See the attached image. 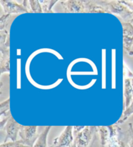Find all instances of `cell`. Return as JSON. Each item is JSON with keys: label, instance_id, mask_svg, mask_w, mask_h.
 Listing matches in <instances>:
<instances>
[{"label": "cell", "instance_id": "cell-17", "mask_svg": "<svg viewBox=\"0 0 133 147\" xmlns=\"http://www.w3.org/2000/svg\"><path fill=\"white\" fill-rule=\"evenodd\" d=\"M123 3H125V4L127 5H128L129 6V9H130V10H132V11H133V3H127V1H122Z\"/></svg>", "mask_w": 133, "mask_h": 147}, {"label": "cell", "instance_id": "cell-5", "mask_svg": "<svg viewBox=\"0 0 133 147\" xmlns=\"http://www.w3.org/2000/svg\"><path fill=\"white\" fill-rule=\"evenodd\" d=\"M22 125H20L15 121L13 117H11L9 119L8 122L5 126V130L6 136L5 139L4 143H6L7 141L11 140V141H16L18 134H19L20 130Z\"/></svg>", "mask_w": 133, "mask_h": 147}, {"label": "cell", "instance_id": "cell-11", "mask_svg": "<svg viewBox=\"0 0 133 147\" xmlns=\"http://www.w3.org/2000/svg\"><path fill=\"white\" fill-rule=\"evenodd\" d=\"M68 9L70 10V12H83L84 7L80 1H68Z\"/></svg>", "mask_w": 133, "mask_h": 147}, {"label": "cell", "instance_id": "cell-6", "mask_svg": "<svg viewBox=\"0 0 133 147\" xmlns=\"http://www.w3.org/2000/svg\"><path fill=\"white\" fill-rule=\"evenodd\" d=\"M124 48L127 51H131L130 47L133 44V26L130 24H124Z\"/></svg>", "mask_w": 133, "mask_h": 147}, {"label": "cell", "instance_id": "cell-21", "mask_svg": "<svg viewBox=\"0 0 133 147\" xmlns=\"http://www.w3.org/2000/svg\"><path fill=\"white\" fill-rule=\"evenodd\" d=\"M50 147H54V146H53V145H52V146H50Z\"/></svg>", "mask_w": 133, "mask_h": 147}, {"label": "cell", "instance_id": "cell-4", "mask_svg": "<svg viewBox=\"0 0 133 147\" xmlns=\"http://www.w3.org/2000/svg\"><path fill=\"white\" fill-rule=\"evenodd\" d=\"M74 144L73 127L68 126L53 141V146L54 147H73Z\"/></svg>", "mask_w": 133, "mask_h": 147}, {"label": "cell", "instance_id": "cell-16", "mask_svg": "<svg viewBox=\"0 0 133 147\" xmlns=\"http://www.w3.org/2000/svg\"><path fill=\"white\" fill-rule=\"evenodd\" d=\"M15 141H7L6 143H3L1 144L0 147H12L14 144Z\"/></svg>", "mask_w": 133, "mask_h": 147}, {"label": "cell", "instance_id": "cell-7", "mask_svg": "<svg viewBox=\"0 0 133 147\" xmlns=\"http://www.w3.org/2000/svg\"><path fill=\"white\" fill-rule=\"evenodd\" d=\"M5 3H2V5L5 8V11L7 13H19V12H27V11L24 7L18 4L13 3L12 2L3 1Z\"/></svg>", "mask_w": 133, "mask_h": 147}, {"label": "cell", "instance_id": "cell-9", "mask_svg": "<svg viewBox=\"0 0 133 147\" xmlns=\"http://www.w3.org/2000/svg\"><path fill=\"white\" fill-rule=\"evenodd\" d=\"M125 108H127L130 105L132 98L133 97L132 94V86L129 78L125 80Z\"/></svg>", "mask_w": 133, "mask_h": 147}, {"label": "cell", "instance_id": "cell-15", "mask_svg": "<svg viewBox=\"0 0 133 147\" xmlns=\"http://www.w3.org/2000/svg\"><path fill=\"white\" fill-rule=\"evenodd\" d=\"M12 147H30V146L26 145V144H24V143H22L21 140H18L16 141H15L14 144L12 146Z\"/></svg>", "mask_w": 133, "mask_h": 147}, {"label": "cell", "instance_id": "cell-3", "mask_svg": "<svg viewBox=\"0 0 133 147\" xmlns=\"http://www.w3.org/2000/svg\"><path fill=\"white\" fill-rule=\"evenodd\" d=\"M19 136L22 143L32 147L39 136L37 134V126H22Z\"/></svg>", "mask_w": 133, "mask_h": 147}, {"label": "cell", "instance_id": "cell-18", "mask_svg": "<svg viewBox=\"0 0 133 147\" xmlns=\"http://www.w3.org/2000/svg\"><path fill=\"white\" fill-rule=\"evenodd\" d=\"M131 82H132V94H133V78L131 80Z\"/></svg>", "mask_w": 133, "mask_h": 147}, {"label": "cell", "instance_id": "cell-2", "mask_svg": "<svg viewBox=\"0 0 133 147\" xmlns=\"http://www.w3.org/2000/svg\"><path fill=\"white\" fill-rule=\"evenodd\" d=\"M98 131L97 126H84L80 131H73L75 147H92Z\"/></svg>", "mask_w": 133, "mask_h": 147}, {"label": "cell", "instance_id": "cell-1", "mask_svg": "<svg viewBox=\"0 0 133 147\" xmlns=\"http://www.w3.org/2000/svg\"><path fill=\"white\" fill-rule=\"evenodd\" d=\"M98 128L100 134L101 147H127L129 130L124 134L117 124L109 126H98Z\"/></svg>", "mask_w": 133, "mask_h": 147}, {"label": "cell", "instance_id": "cell-13", "mask_svg": "<svg viewBox=\"0 0 133 147\" xmlns=\"http://www.w3.org/2000/svg\"><path fill=\"white\" fill-rule=\"evenodd\" d=\"M129 139L127 143V147H133V127L131 123L129 124Z\"/></svg>", "mask_w": 133, "mask_h": 147}, {"label": "cell", "instance_id": "cell-14", "mask_svg": "<svg viewBox=\"0 0 133 147\" xmlns=\"http://www.w3.org/2000/svg\"><path fill=\"white\" fill-rule=\"evenodd\" d=\"M31 6L35 12H42V10H41V7L40 4L38 3V1H30Z\"/></svg>", "mask_w": 133, "mask_h": 147}, {"label": "cell", "instance_id": "cell-10", "mask_svg": "<svg viewBox=\"0 0 133 147\" xmlns=\"http://www.w3.org/2000/svg\"><path fill=\"white\" fill-rule=\"evenodd\" d=\"M133 114V100L130 103V105L128 106V107L124 110V113H123L121 118L119 119L118 121L117 122V124H122L124 123L125 121H126L128 118Z\"/></svg>", "mask_w": 133, "mask_h": 147}, {"label": "cell", "instance_id": "cell-20", "mask_svg": "<svg viewBox=\"0 0 133 147\" xmlns=\"http://www.w3.org/2000/svg\"><path fill=\"white\" fill-rule=\"evenodd\" d=\"M131 22H132V24H133V19H132V21H131Z\"/></svg>", "mask_w": 133, "mask_h": 147}, {"label": "cell", "instance_id": "cell-19", "mask_svg": "<svg viewBox=\"0 0 133 147\" xmlns=\"http://www.w3.org/2000/svg\"><path fill=\"white\" fill-rule=\"evenodd\" d=\"M73 147H75V144H73Z\"/></svg>", "mask_w": 133, "mask_h": 147}, {"label": "cell", "instance_id": "cell-8", "mask_svg": "<svg viewBox=\"0 0 133 147\" xmlns=\"http://www.w3.org/2000/svg\"><path fill=\"white\" fill-rule=\"evenodd\" d=\"M51 129H52V126H50L45 127L44 130L40 134L37 140L36 141L34 145L32 147H47L48 136Z\"/></svg>", "mask_w": 133, "mask_h": 147}, {"label": "cell", "instance_id": "cell-12", "mask_svg": "<svg viewBox=\"0 0 133 147\" xmlns=\"http://www.w3.org/2000/svg\"><path fill=\"white\" fill-rule=\"evenodd\" d=\"M9 103H10L9 99L7 100L6 101H4V102L1 103V105H0V115H5V114L10 112Z\"/></svg>", "mask_w": 133, "mask_h": 147}]
</instances>
